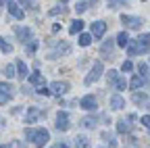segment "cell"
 <instances>
[{"label": "cell", "instance_id": "obj_1", "mask_svg": "<svg viewBox=\"0 0 150 148\" xmlns=\"http://www.w3.org/2000/svg\"><path fill=\"white\" fill-rule=\"evenodd\" d=\"M25 138L31 140L38 148H42V146L50 140V134L46 132V129H42V127H40V129H25Z\"/></svg>", "mask_w": 150, "mask_h": 148}, {"label": "cell", "instance_id": "obj_2", "mask_svg": "<svg viewBox=\"0 0 150 148\" xmlns=\"http://www.w3.org/2000/svg\"><path fill=\"white\" fill-rule=\"evenodd\" d=\"M102 71H104V67H102V63L100 61H96V63H94V67H92V71L88 73V75H86V86H90V84H94V81H98L100 79V75H102Z\"/></svg>", "mask_w": 150, "mask_h": 148}, {"label": "cell", "instance_id": "obj_3", "mask_svg": "<svg viewBox=\"0 0 150 148\" xmlns=\"http://www.w3.org/2000/svg\"><path fill=\"white\" fill-rule=\"evenodd\" d=\"M108 84L115 86V90H125V88H127V81L119 77L117 71H108Z\"/></svg>", "mask_w": 150, "mask_h": 148}, {"label": "cell", "instance_id": "obj_4", "mask_svg": "<svg viewBox=\"0 0 150 148\" xmlns=\"http://www.w3.org/2000/svg\"><path fill=\"white\" fill-rule=\"evenodd\" d=\"M121 23H125L129 29H140L142 27V19L140 17H129V15H121Z\"/></svg>", "mask_w": 150, "mask_h": 148}, {"label": "cell", "instance_id": "obj_5", "mask_svg": "<svg viewBox=\"0 0 150 148\" xmlns=\"http://www.w3.org/2000/svg\"><path fill=\"white\" fill-rule=\"evenodd\" d=\"M125 48H127V52L131 54V57H136V54H142V52H146V50H148V48H144L138 40H129Z\"/></svg>", "mask_w": 150, "mask_h": 148}, {"label": "cell", "instance_id": "obj_6", "mask_svg": "<svg viewBox=\"0 0 150 148\" xmlns=\"http://www.w3.org/2000/svg\"><path fill=\"white\" fill-rule=\"evenodd\" d=\"M56 129H59V132H67L69 129V115L65 110H61V113L56 115Z\"/></svg>", "mask_w": 150, "mask_h": 148}, {"label": "cell", "instance_id": "obj_7", "mask_svg": "<svg viewBox=\"0 0 150 148\" xmlns=\"http://www.w3.org/2000/svg\"><path fill=\"white\" fill-rule=\"evenodd\" d=\"M79 106H81L83 110H96V108H98V102H96V98H94V96H83V98L79 100Z\"/></svg>", "mask_w": 150, "mask_h": 148}, {"label": "cell", "instance_id": "obj_8", "mask_svg": "<svg viewBox=\"0 0 150 148\" xmlns=\"http://www.w3.org/2000/svg\"><path fill=\"white\" fill-rule=\"evenodd\" d=\"M13 96V88L8 84H0V104H6Z\"/></svg>", "mask_w": 150, "mask_h": 148}, {"label": "cell", "instance_id": "obj_9", "mask_svg": "<svg viewBox=\"0 0 150 148\" xmlns=\"http://www.w3.org/2000/svg\"><path fill=\"white\" fill-rule=\"evenodd\" d=\"M67 90H69V84H65V81H54V84L50 86V94L63 96V94H65Z\"/></svg>", "mask_w": 150, "mask_h": 148}, {"label": "cell", "instance_id": "obj_10", "mask_svg": "<svg viewBox=\"0 0 150 148\" xmlns=\"http://www.w3.org/2000/svg\"><path fill=\"white\" fill-rule=\"evenodd\" d=\"M104 31H106V23L104 21H94L92 23V35L94 38H102Z\"/></svg>", "mask_w": 150, "mask_h": 148}, {"label": "cell", "instance_id": "obj_11", "mask_svg": "<svg viewBox=\"0 0 150 148\" xmlns=\"http://www.w3.org/2000/svg\"><path fill=\"white\" fill-rule=\"evenodd\" d=\"M6 6H8V13L15 17V19H19V21H21L23 17H25V15H23V11L19 8V6H17V2H13V0H8V2H6Z\"/></svg>", "mask_w": 150, "mask_h": 148}, {"label": "cell", "instance_id": "obj_12", "mask_svg": "<svg viewBox=\"0 0 150 148\" xmlns=\"http://www.w3.org/2000/svg\"><path fill=\"white\" fill-rule=\"evenodd\" d=\"M17 38L21 42H31V29L29 27H17Z\"/></svg>", "mask_w": 150, "mask_h": 148}, {"label": "cell", "instance_id": "obj_13", "mask_svg": "<svg viewBox=\"0 0 150 148\" xmlns=\"http://www.w3.org/2000/svg\"><path fill=\"white\" fill-rule=\"evenodd\" d=\"M123 106H125V100H123V96H119V94L110 96V108H112V110H121Z\"/></svg>", "mask_w": 150, "mask_h": 148}, {"label": "cell", "instance_id": "obj_14", "mask_svg": "<svg viewBox=\"0 0 150 148\" xmlns=\"http://www.w3.org/2000/svg\"><path fill=\"white\" fill-rule=\"evenodd\" d=\"M71 48H69V44H63V46H56V50H52L50 54H48V59H59L61 54H67Z\"/></svg>", "mask_w": 150, "mask_h": 148}, {"label": "cell", "instance_id": "obj_15", "mask_svg": "<svg viewBox=\"0 0 150 148\" xmlns=\"http://www.w3.org/2000/svg\"><path fill=\"white\" fill-rule=\"evenodd\" d=\"M15 67H17V73H15V75H17L19 79H25V77H27V65H25L23 61H17Z\"/></svg>", "mask_w": 150, "mask_h": 148}, {"label": "cell", "instance_id": "obj_16", "mask_svg": "<svg viewBox=\"0 0 150 148\" xmlns=\"http://www.w3.org/2000/svg\"><path fill=\"white\" fill-rule=\"evenodd\" d=\"M81 29H83V21H81V19H75V21H71V27H69V33H71V35L79 33Z\"/></svg>", "mask_w": 150, "mask_h": 148}, {"label": "cell", "instance_id": "obj_17", "mask_svg": "<svg viewBox=\"0 0 150 148\" xmlns=\"http://www.w3.org/2000/svg\"><path fill=\"white\" fill-rule=\"evenodd\" d=\"M146 84H148V79H144V77L138 75V77H134V79L129 81V88H131V90H138V88H142V86H146Z\"/></svg>", "mask_w": 150, "mask_h": 148}, {"label": "cell", "instance_id": "obj_18", "mask_svg": "<svg viewBox=\"0 0 150 148\" xmlns=\"http://www.w3.org/2000/svg\"><path fill=\"white\" fill-rule=\"evenodd\" d=\"M29 84H33V86H38V88H42V86H44V77L35 71V73H31V75H29Z\"/></svg>", "mask_w": 150, "mask_h": 148}, {"label": "cell", "instance_id": "obj_19", "mask_svg": "<svg viewBox=\"0 0 150 148\" xmlns=\"http://www.w3.org/2000/svg\"><path fill=\"white\" fill-rule=\"evenodd\" d=\"M129 129H131V123H127V119L117 121V132H119V134H127Z\"/></svg>", "mask_w": 150, "mask_h": 148}, {"label": "cell", "instance_id": "obj_20", "mask_svg": "<svg viewBox=\"0 0 150 148\" xmlns=\"http://www.w3.org/2000/svg\"><path fill=\"white\" fill-rule=\"evenodd\" d=\"M40 115H42V110L33 106V108H29V113H27V119H25V121H27V123H33L38 117H40Z\"/></svg>", "mask_w": 150, "mask_h": 148}, {"label": "cell", "instance_id": "obj_21", "mask_svg": "<svg viewBox=\"0 0 150 148\" xmlns=\"http://www.w3.org/2000/svg\"><path fill=\"white\" fill-rule=\"evenodd\" d=\"M75 148H90V140L86 136H77L75 138Z\"/></svg>", "mask_w": 150, "mask_h": 148}, {"label": "cell", "instance_id": "obj_22", "mask_svg": "<svg viewBox=\"0 0 150 148\" xmlns=\"http://www.w3.org/2000/svg\"><path fill=\"white\" fill-rule=\"evenodd\" d=\"M100 50H102V54H110V59H112V50H115V44H112V42H104Z\"/></svg>", "mask_w": 150, "mask_h": 148}, {"label": "cell", "instance_id": "obj_23", "mask_svg": "<svg viewBox=\"0 0 150 148\" xmlns=\"http://www.w3.org/2000/svg\"><path fill=\"white\" fill-rule=\"evenodd\" d=\"M92 44V35L90 33H79V46H90Z\"/></svg>", "mask_w": 150, "mask_h": 148}, {"label": "cell", "instance_id": "obj_24", "mask_svg": "<svg viewBox=\"0 0 150 148\" xmlns=\"http://www.w3.org/2000/svg\"><path fill=\"white\" fill-rule=\"evenodd\" d=\"M148 100V94H146V92H144V94H142V92H136V94H134V102H138V104H144Z\"/></svg>", "mask_w": 150, "mask_h": 148}, {"label": "cell", "instance_id": "obj_25", "mask_svg": "<svg viewBox=\"0 0 150 148\" xmlns=\"http://www.w3.org/2000/svg\"><path fill=\"white\" fill-rule=\"evenodd\" d=\"M127 42H129V35H127L125 31H121V33L117 35V44H119V46H127Z\"/></svg>", "mask_w": 150, "mask_h": 148}, {"label": "cell", "instance_id": "obj_26", "mask_svg": "<svg viewBox=\"0 0 150 148\" xmlns=\"http://www.w3.org/2000/svg\"><path fill=\"white\" fill-rule=\"evenodd\" d=\"M123 4H129V0H108V6L110 8H119Z\"/></svg>", "mask_w": 150, "mask_h": 148}, {"label": "cell", "instance_id": "obj_27", "mask_svg": "<svg viewBox=\"0 0 150 148\" xmlns=\"http://www.w3.org/2000/svg\"><path fill=\"white\" fill-rule=\"evenodd\" d=\"M138 42H140L144 48H150V33H144V35H140V38H138Z\"/></svg>", "mask_w": 150, "mask_h": 148}, {"label": "cell", "instance_id": "obj_28", "mask_svg": "<svg viewBox=\"0 0 150 148\" xmlns=\"http://www.w3.org/2000/svg\"><path fill=\"white\" fill-rule=\"evenodd\" d=\"M0 50L6 52V54H11V52H13V46H11V44H6V42H4V38H0Z\"/></svg>", "mask_w": 150, "mask_h": 148}, {"label": "cell", "instance_id": "obj_29", "mask_svg": "<svg viewBox=\"0 0 150 148\" xmlns=\"http://www.w3.org/2000/svg\"><path fill=\"white\" fill-rule=\"evenodd\" d=\"M81 123H83L86 127H96V123H98V121H96V117H86Z\"/></svg>", "mask_w": 150, "mask_h": 148}, {"label": "cell", "instance_id": "obj_30", "mask_svg": "<svg viewBox=\"0 0 150 148\" xmlns=\"http://www.w3.org/2000/svg\"><path fill=\"white\" fill-rule=\"evenodd\" d=\"M65 11H67L65 6H56V8H50V11H48V15H50V17H56V15H63Z\"/></svg>", "mask_w": 150, "mask_h": 148}, {"label": "cell", "instance_id": "obj_31", "mask_svg": "<svg viewBox=\"0 0 150 148\" xmlns=\"http://www.w3.org/2000/svg\"><path fill=\"white\" fill-rule=\"evenodd\" d=\"M121 69H123L125 73H129V71H134V63H131V61H125V63L121 65Z\"/></svg>", "mask_w": 150, "mask_h": 148}, {"label": "cell", "instance_id": "obj_32", "mask_svg": "<svg viewBox=\"0 0 150 148\" xmlns=\"http://www.w3.org/2000/svg\"><path fill=\"white\" fill-rule=\"evenodd\" d=\"M4 73H6L8 77H13V75H15V67H13V65H6V67H4Z\"/></svg>", "mask_w": 150, "mask_h": 148}, {"label": "cell", "instance_id": "obj_33", "mask_svg": "<svg viewBox=\"0 0 150 148\" xmlns=\"http://www.w3.org/2000/svg\"><path fill=\"white\" fill-rule=\"evenodd\" d=\"M35 48H38V42H35V40H31V42H29V48H27V52H29V54H33V52H35Z\"/></svg>", "mask_w": 150, "mask_h": 148}, {"label": "cell", "instance_id": "obj_34", "mask_svg": "<svg viewBox=\"0 0 150 148\" xmlns=\"http://www.w3.org/2000/svg\"><path fill=\"white\" fill-rule=\"evenodd\" d=\"M75 8H77V13H83V11H88V2H79Z\"/></svg>", "mask_w": 150, "mask_h": 148}, {"label": "cell", "instance_id": "obj_35", "mask_svg": "<svg viewBox=\"0 0 150 148\" xmlns=\"http://www.w3.org/2000/svg\"><path fill=\"white\" fill-rule=\"evenodd\" d=\"M38 94H42V96H48V94H50V90L42 86V88H38Z\"/></svg>", "mask_w": 150, "mask_h": 148}, {"label": "cell", "instance_id": "obj_36", "mask_svg": "<svg viewBox=\"0 0 150 148\" xmlns=\"http://www.w3.org/2000/svg\"><path fill=\"white\" fill-rule=\"evenodd\" d=\"M19 4H23V6H29V8H35L31 0H19Z\"/></svg>", "mask_w": 150, "mask_h": 148}, {"label": "cell", "instance_id": "obj_37", "mask_svg": "<svg viewBox=\"0 0 150 148\" xmlns=\"http://www.w3.org/2000/svg\"><path fill=\"white\" fill-rule=\"evenodd\" d=\"M142 123H144V125L150 129V115H144V117H142Z\"/></svg>", "mask_w": 150, "mask_h": 148}, {"label": "cell", "instance_id": "obj_38", "mask_svg": "<svg viewBox=\"0 0 150 148\" xmlns=\"http://www.w3.org/2000/svg\"><path fill=\"white\" fill-rule=\"evenodd\" d=\"M129 140V148H138V142H136V138H127Z\"/></svg>", "mask_w": 150, "mask_h": 148}, {"label": "cell", "instance_id": "obj_39", "mask_svg": "<svg viewBox=\"0 0 150 148\" xmlns=\"http://www.w3.org/2000/svg\"><path fill=\"white\" fill-rule=\"evenodd\" d=\"M52 148H69V146H67V144H65V142H59V144H54V146H52Z\"/></svg>", "mask_w": 150, "mask_h": 148}, {"label": "cell", "instance_id": "obj_40", "mask_svg": "<svg viewBox=\"0 0 150 148\" xmlns=\"http://www.w3.org/2000/svg\"><path fill=\"white\" fill-rule=\"evenodd\" d=\"M0 148H11V146H8V144H4V146H0Z\"/></svg>", "mask_w": 150, "mask_h": 148}, {"label": "cell", "instance_id": "obj_41", "mask_svg": "<svg viewBox=\"0 0 150 148\" xmlns=\"http://www.w3.org/2000/svg\"><path fill=\"white\" fill-rule=\"evenodd\" d=\"M4 2H6V0H0V4H4Z\"/></svg>", "mask_w": 150, "mask_h": 148}, {"label": "cell", "instance_id": "obj_42", "mask_svg": "<svg viewBox=\"0 0 150 148\" xmlns=\"http://www.w3.org/2000/svg\"><path fill=\"white\" fill-rule=\"evenodd\" d=\"M61 2H67V0H61Z\"/></svg>", "mask_w": 150, "mask_h": 148}, {"label": "cell", "instance_id": "obj_43", "mask_svg": "<svg viewBox=\"0 0 150 148\" xmlns=\"http://www.w3.org/2000/svg\"><path fill=\"white\" fill-rule=\"evenodd\" d=\"M92 2H96V0H92Z\"/></svg>", "mask_w": 150, "mask_h": 148}, {"label": "cell", "instance_id": "obj_44", "mask_svg": "<svg viewBox=\"0 0 150 148\" xmlns=\"http://www.w3.org/2000/svg\"><path fill=\"white\" fill-rule=\"evenodd\" d=\"M0 123H2V119H0Z\"/></svg>", "mask_w": 150, "mask_h": 148}]
</instances>
